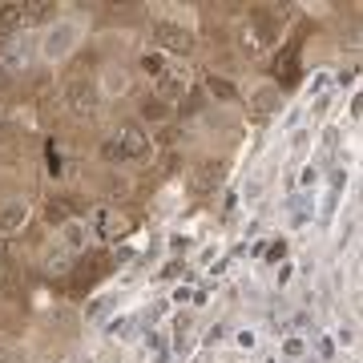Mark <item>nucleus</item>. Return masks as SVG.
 <instances>
[{
	"label": "nucleus",
	"instance_id": "obj_7",
	"mask_svg": "<svg viewBox=\"0 0 363 363\" xmlns=\"http://www.w3.org/2000/svg\"><path fill=\"white\" fill-rule=\"evenodd\" d=\"M101 89L109 93V97H125V93L133 89L130 69H121V65H105V69H101Z\"/></svg>",
	"mask_w": 363,
	"mask_h": 363
},
{
	"label": "nucleus",
	"instance_id": "obj_10",
	"mask_svg": "<svg viewBox=\"0 0 363 363\" xmlns=\"http://www.w3.org/2000/svg\"><path fill=\"white\" fill-rule=\"evenodd\" d=\"M25 25V4H0V37H9Z\"/></svg>",
	"mask_w": 363,
	"mask_h": 363
},
{
	"label": "nucleus",
	"instance_id": "obj_3",
	"mask_svg": "<svg viewBox=\"0 0 363 363\" xmlns=\"http://www.w3.org/2000/svg\"><path fill=\"white\" fill-rule=\"evenodd\" d=\"M154 45L162 52H174V57H186V52L194 49V37L186 33L182 25H169V21H157L154 25Z\"/></svg>",
	"mask_w": 363,
	"mask_h": 363
},
{
	"label": "nucleus",
	"instance_id": "obj_17",
	"mask_svg": "<svg viewBox=\"0 0 363 363\" xmlns=\"http://www.w3.org/2000/svg\"><path fill=\"white\" fill-rule=\"evenodd\" d=\"M65 267H69L65 255H49V271H65Z\"/></svg>",
	"mask_w": 363,
	"mask_h": 363
},
{
	"label": "nucleus",
	"instance_id": "obj_15",
	"mask_svg": "<svg viewBox=\"0 0 363 363\" xmlns=\"http://www.w3.org/2000/svg\"><path fill=\"white\" fill-rule=\"evenodd\" d=\"M101 162H109V166H113V162H125V157H121V150H117L113 138H105V142H101Z\"/></svg>",
	"mask_w": 363,
	"mask_h": 363
},
{
	"label": "nucleus",
	"instance_id": "obj_9",
	"mask_svg": "<svg viewBox=\"0 0 363 363\" xmlns=\"http://www.w3.org/2000/svg\"><path fill=\"white\" fill-rule=\"evenodd\" d=\"M262 45H267V40H262V33L255 25L238 28V52H242V57H250V61H255V57H262Z\"/></svg>",
	"mask_w": 363,
	"mask_h": 363
},
{
	"label": "nucleus",
	"instance_id": "obj_18",
	"mask_svg": "<svg viewBox=\"0 0 363 363\" xmlns=\"http://www.w3.org/2000/svg\"><path fill=\"white\" fill-rule=\"evenodd\" d=\"M0 363H13V347H9L4 339H0Z\"/></svg>",
	"mask_w": 363,
	"mask_h": 363
},
{
	"label": "nucleus",
	"instance_id": "obj_8",
	"mask_svg": "<svg viewBox=\"0 0 363 363\" xmlns=\"http://www.w3.org/2000/svg\"><path fill=\"white\" fill-rule=\"evenodd\" d=\"M61 247H65L69 255H81V250L89 247V226H85L81 218L65 222V226H61Z\"/></svg>",
	"mask_w": 363,
	"mask_h": 363
},
{
	"label": "nucleus",
	"instance_id": "obj_11",
	"mask_svg": "<svg viewBox=\"0 0 363 363\" xmlns=\"http://www.w3.org/2000/svg\"><path fill=\"white\" fill-rule=\"evenodd\" d=\"M69 210H73V202H69V198H49V206H45V218L57 222V230H61L65 222H73V214H69Z\"/></svg>",
	"mask_w": 363,
	"mask_h": 363
},
{
	"label": "nucleus",
	"instance_id": "obj_1",
	"mask_svg": "<svg viewBox=\"0 0 363 363\" xmlns=\"http://www.w3.org/2000/svg\"><path fill=\"white\" fill-rule=\"evenodd\" d=\"M77 40H81L77 21H57V25L45 33V40H40V57H45V61H65L69 52L77 49Z\"/></svg>",
	"mask_w": 363,
	"mask_h": 363
},
{
	"label": "nucleus",
	"instance_id": "obj_12",
	"mask_svg": "<svg viewBox=\"0 0 363 363\" xmlns=\"http://www.w3.org/2000/svg\"><path fill=\"white\" fill-rule=\"evenodd\" d=\"M97 226H101V234H109V238H113V234L125 230V218H117L109 206H101V210H97Z\"/></svg>",
	"mask_w": 363,
	"mask_h": 363
},
{
	"label": "nucleus",
	"instance_id": "obj_16",
	"mask_svg": "<svg viewBox=\"0 0 363 363\" xmlns=\"http://www.w3.org/2000/svg\"><path fill=\"white\" fill-rule=\"evenodd\" d=\"M142 113H145V117H154V121H162V117H166V113H162V101H157V97L142 105Z\"/></svg>",
	"mask_w": 363,
	"mask_h": 363
},
{
	"label": "nucleus",
	"instance_id": "obj_14",
	"mask_svg": "<svg viewBox=\"0 0 363 363\" xmlns=\"http://www.w3.org/2000/svg\"><path fill=\"white\" fill-rule=\"evenodd\" d=\"M142 69H145V73H154V77L166 73V65H162V57H157V52H142Z\"/></svg>",
	"mask_w": 363,
	"mask_h": 363
},
{
	"label": "nucleus",
	"instance_id": "obj_5",
	"mask_svg": "<svg viewBox=\"0 0 363 363\" xmlns=\"http://www.w3.org/2000/svg\"><path fill=\"white\" fill-rule=\"evenodd\" d=\"M186 89H190L186 73H182V69H166V73L157 77V85H154V97L166 105V101H178V97H186Z\"/></svg>",
	"mask_w": 363,
	"mask_h": 363
},
{
	"label": "nucleus",
	"instance_id": "obj_2",
	"mask_svg": "<svg viewBox=\"0 0 363 363\" xmlns=\"http://www.w3.org/2000/svg\"><path fill=\"white\" fill-rule=\"evenodd\" d=\"M65 97H69V109L77 117H93L97 113V101H101V93H97V81L93 77H73L69 81V89H65Z\"/></svg>",
	"mask_w": 363,
	"mask_h": 363
},
{
	"label": "nucleus",
	"instance_id": "obj_13",
	"mask_svg": "<svg viewBox=\"0 0 363 363\" xmlns=\"http://www.w3.org/2000/svg\"><path fill=\"white\" fill-rule=\"evenodd\" d=\"M57 16V4H25V21L40 25V21H52Z\"/></svg>",
	"mask_w": 363,
	"mask_h": 363
},
{
	"label": "nucleus",
	"instance_id": "obj_4",
	"mask_svg": "<svg viewBox=\"0 0 363 363\" xmlns=\"http://www.w3.org/2000/svg\"><path fill=\"white\" fill-rule=\"evenodd\" d=\"M109 138L117 142V150H121V157H125V162H133V157H145V154H150V138H145V130H142V125H133V121L117 125Z\"/></svg>",
	"mask_w": 363,
	"mask_h": 363
},
{
	"label": "nucleus",
	"instance_id": "obj_6",
	"mask_svg": "<svg viewBox=\"0 0 363 363\" xmlns=\"http://www.w3.org/2000/svg\"><path fill=\"white\" fill-rule=\"evenodd\" d=\"M25 222H28V202L25 198H13V202L0 206V234H16Z\"/></svg>",
	"mask_w": 363,
	"mask_h": 363
}]
</instances>
